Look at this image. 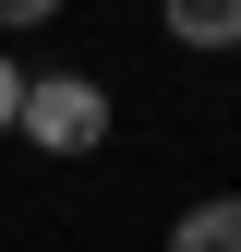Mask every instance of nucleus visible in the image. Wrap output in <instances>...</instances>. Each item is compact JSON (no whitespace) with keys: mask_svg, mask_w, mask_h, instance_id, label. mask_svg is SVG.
Segmentation results:
<instances>
[{"mask_svg":"<svg viewBox=\"0 0 241 252\" xmlns=\"http://www.w3.org/2000/svg\"><path fill=\"white\" fill-rule=\"evenodd\" d=\"M37 156H97L109 144V96L84 72H48V84H24V120H12Z\"/></svg>","mask_w":241,"mask_h":252,"instance_id":"1","label":"nucleus"},{"mask_svg":"<svg viewBox=\"0 0 241 252\" xmlns=\"http://www.w3.org/2000/svg\"><path fill=\"white\" fill-rule=\"evenodd\" d=\"M181 48H241V0H157Z\"/></svg>","mask_w":241,"mask_h":252,"instance_id":"2","label":"nucleus"},{"mask_svg":"<svg viewBox=\"0 0 241 252\" xmlns=\"http://www.w3.org/2000/svg\"><path fill=\"white\" fill-rule=\"evenodd\" d=\"M169 252H241V192H217V204H193L169 228Z\"/></svg>","mask_w":241,"mask_h":252,"instance_id":"3","label":"nucleus"},{"mask_svg":"<svg viewBox=\"0 0 241 252\" xmlns=\"http://www.w3.org/2000/svg\"><path fill=\"white\" fill-rule=\"evenodd\" d=\"M12 120H24V60L0 48V132H12Z\"/></svg>","mask_w":241,"mask_h":252,"instance_id":"4","label":"nucleus"},{"mask_svg":"<svg viewBox=\"0 0 241 252\" xmlns=\"http://www.w3.org/2000/svg\"><path fill=\"white\" fill-rule=\"evenodd\" d=\"M60 0H0V36H12V24H48Z\"/></svg>","mask_w":241,"mask_h":252,"instance_id":"5","label":"nucleus"}]
</instances>
